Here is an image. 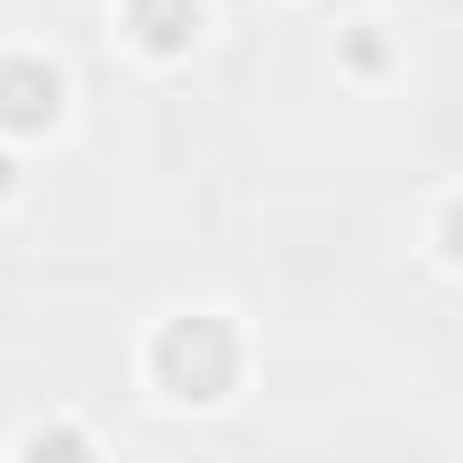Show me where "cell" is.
<instances>
[{"label": "cell", "instance_id": "6da1fadb", "mask_svg": "<svg viewBox=\"0 0 463 463\" xmlns=\"http://www.w3.org/2000/svg\"><path fill=\"white\" fill-rule=\"evenodd\" d=\"M137 373L164 409H227L246 382V336L227 309H164L137 345Z\"/></svg>", "mask_w": 463, "mask_h": 463}, {"label": "cell", "instance_id": "7a4b0ae2", "mask_svg": "<svg viewBox=\"0 0 463 463\" xmlns=\"http://www.w3.org/2000/svg\"><path fill=\"white\" fill-rule=\"evenodd\" d=\"M64 118H73L64 64L37 55V46H10V55H0V137H10V146H46Z\"/></svg>", "mask_w": 463, "mask_h": 463}, {"label": "cell", "instance_id": "3957f363", "mask_svg": "<svg viewBox=\"0 0 463 463\" xmlns=\"http://www.w3.org/2000/svg\"><path fill=\"white\" fill-rule=\"evenodd\" d=\"M118 37L146 64H191L209 37V0H118Z\"/></svg>", "mask_w": 463, "mask_h": 463}, {"label": "cell", "instance_id": "277c9868", "mask_svg": "<svg viewBox=\"0 0 463 463\" xmlns=\"http://www.w3.org/2000/svg\"><path fill=\"white\" fill-rule=\"evenodd\" d=\"M336 64H345L354 82H373V73H391V37H382V19H354V28L336 37Z\"/></svg>", "mask_w": 463, "mask_h": 463}, {"label": "cell", "instance_id": "5b68a950", "mask_svg": "<svg viewBox=\"0 0 463 463\" xmlns=\"http://www.w3.org/2000/svg\"><path fill=\"white\" fill-rule=\"evenodd\" d=\"M427 255H436V264L463 282V191H445V200L427 209Z\"/></svg>", "mask_w": 463, "mask_h": 463}, {"label": "cell", "instance_id": "8992f818", "mask_svg": "<svg viewBox=\"0 0 463 463\" xmlns=\"http://www.w3.org/2000/svg\"><path fill=\"white\" fill-rule=\"evenodd\" d=\"M46 445H82V454H100V436L73 427V418H37V427H19V454H46Z\"/></svg>", "mask_w": 463, "mask_h": 463}, {"label": "cell", "instance_id": "52a82bcc", "mask_svg": "<svg viewBox=\"0 0 463 463\" xmlns=\"http://www.w3.org/2000/svg\"><path fill=\"white\" fill-rule=\"evenodd\" d=\"M19 155H28V146H10V137H0V200H19Z\"/></svg>", "mask_w": 463, "mask_h": 463}]
</instances>
